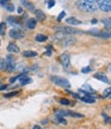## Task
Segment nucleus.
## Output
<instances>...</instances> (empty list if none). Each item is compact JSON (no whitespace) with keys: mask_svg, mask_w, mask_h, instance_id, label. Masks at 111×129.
<instances>
[{"mask_svg":"<svg viewBox=\"0 0 111 129\" xmlns=\"http://www.w3.org/2000/svg\"><path fill=\"white\" fill-rule=\"evenodd\" d=\"M76 6L77 8L82 10V11H86V13H91V11H96L98 7L96 6L94 3H91L86 0H78L76 2Z\"/></svg>","mask_w":111,"mask_h":129,"instance_id":"f257e3e1","label":"nucleus"},{"mask_svg":"<svg viewBox=\"0 0 111 129\" xmlns=\"http://www.w3.org/2000/svg\"><path fill=\"white\" fill-rule=\"evenodd\" d=\"M51 81L53 84H56L57 86H60V87H62V88H66V89L70 88V83H69V81L67 79H65V77L58 76H52L51 77Z\"/></svg>","mask_w":111,"mask_h":129,"instance_id":"f03ea898","label":"nucleus"},{"mask_svg":"<svg viewBox=\"0 0 111 129\" xmlns=\"http://www.w3.org/2000/svg\"><path fill=\"white\" fill-rule=\"evenodd\" d=\"M56 31L61 32V33H65V34H79V33H81V31H80V30L71 28V27H66V26L57 27Z\"/></svg>","mask_w":111,"mask_h":129,"instance_id":"7ed1b4c3","label":"nucleus"},{"mask_svg":"<svg viewBox=\"0 0 111 129\" xmlns=\"http://www.w3.org/2000/svg\"><path fill=\"white\" fill-rule=\"evenodd\" d=\"M98 7L105 13L111 11V0H98Z\"/></svg>","mask_w":111,"mask_h":129,"instance_id":"20e7f679","label":"nucleus"},{"mask_svg":"<svg viewBox=\"0 0 111 129\" xmlns=\"http://www.w3.org/2000/svg\"><path fill=\"white\" fill-rule=\"evenodd\" d=\"M60 61L65 68H68L69 66H70V56H69L67 53H64V54L61 55Z\"/></svg>","mask_w":111,"mask_h":129,"instance_id":"39448f33","label":"nucleus"},{"mask_svg":"<svg viewBox=\"0 0 111 129\" xmlns=\"http://www.w3.org/2000/svg\"><path fill=\"white\" fill-rule=\"evenodd\" d=\"M9 36L11 38H14V39H20V38H22L24 36V33H23L21 30L14 28V29H11L9 31Z\"/></svg>","mask_w":111,"mask_h":129,"instance_id":"423d86ee","label":"nucleus"},{"mask_svg":"<svg viewBox=\"0 0 111 129\" xmlns=\"http://www.w3.org/2000/svg\"><path fill=\"white\" fill-rule=\"evenodd\" d=\"M6 21H7V23H9V24L13 26H21L22 25L21 19L18 17H8L6 19Z\"/></svg>","mask_w":111,"mask_h":129,"instance_id":"0eeeda50","label":"nucleus"},{"mask_svg":"<svg viewBox=\"0 0 111 129\" xmlns=\"http://www.w3.org/2000/svg\"><path fill=\"white\" fill-rule=\"evenodd\" d=\"M6 61H7V63H8V71L13 72V70L16 69V64H14V60H13V56L8 55V56L6 57Z\"/></svg>","mask_w":111,"mask_h":129,"instance_id":"6e6552de","label":"nucleus"},{"mask_svg":"<svg viewBox=\"0 0 111 129\" xmlns=\"http://www.w3.org/2000/svg\"><path fill=\"white\" fill-rule=\"evenodd\" d=\"M20 84L22 86H24V85H27V84H30V83H32V79L31 77H28L26 76V73H22V75H20Z\"/></svg>","mask_w":111,"mask_h":129,"instance_id":"1a4fd4ad","label":"nucleus"},{"mask_svg":"<svg viewBox=\"0 0 111 129\" xmlns=\"http://www.w3.org/2000/svg\"><path fill=\"white\" fill-rule=\"evenodd\" d=\"M7 51L10 53H19L20 52V49H19V46L13 44V42H10V44L7 46Z\"/></svg>","mask_w":111,"mask_h":129,"instance_id":"9d476101","label":"nucleus"},{"mask_svg":"<svg viewBox=\"0 0 111 129\" xmlns=\"http://www.w3.org/2000/svg\"><path fill=\"white\" fill-rule=\"evenodd\" d=\"M94 76L96 77V79H98L99 81L103 82V83H106V84H108V83H109V81H108V79H107V76H106L105 75H103V73H101V72L96 73V75H95Z\"/></svg>","mask_w":111,"mask_h":129,"instance_id":"9b49d317","label":"nucleus"},{"mask_svg":"<svg viewBox=\"0 0 111 129\" xmlns=\"http://www.w3.org/2000/svg\"><path fill=\"white\" fill-rule=\"evenodd\" d=\"M35 15H36V19L38 21H44L45 20V15L42 10H40V9H36L35 10Z\"/></svg>","mask_w":111,"mask_h":129,"instance_id":"f8f14e48","label":"nucleus"},{"mask_svg":"<svg viewBox=\"0 0 111 129\" xmlns=\"http://www.w3.org/2000/svg\"><path fill=\"white\" fill-rule=\"evenodd\" d=\"M79 99L83 101V102H86V103H94L95 102V98L91 95L90 96H82V97H79Z\"/></svg>","mask_w":111,"mask_h":129,"instance_id":"ddd939ff","label":"nucleus"},{"mask_svg":"<svg viewBox=\"0 0 111 129\" xmlns=\"http://www.w3.org/2000/svg\"><path fill=\"white\" fill-rule=\"evenodd\" d=\"M66 23H68L69 25H79V24H81V22H80L79 20H77V19H75L74 17L68 18L66 20Z\"/></svg>","mask_w":111,"mask_h":129,"instance_id":"4468645a","label":"nucleus"},{"mask_svg":"<svg viewBox=\"0 0 111 129\" xmlns=\"http://www.w3.org/2000/svg\"><path fill=\"white\" fill-rule=\"evenodd\" d=\"M37 21L35 20V19H33V18H31V19H29L28 21H27V27H28L29 29H34L36 27V23Z\"/></svg>","mask_w":111,"mask_h":129,"instance_id":"2eb2a0df","label":"nucleus"},{"mask_svg":"<svg viewBox=\"0 0 111 129\" xmlns=\"http://www.w3.org/2000/svg\"><path fill=\"white\" fill-rule=\"evenodd\" d=\"M21 2L23 3V5H24L27 9H29V10H34V5L29 1V0H21Z\"/></svg>","mask_w":111,"mask_h":129,"instance_id":"dca6fc26","label":"nucleus"},{"mask_svg":"<svg viewBox=\"0 0 111 129\" xmlns=\"http://www.w3.org/2000/svg\"><path fill=\"white\" fill-rule=\"evenodd\" d=\"M23 56L27 58H34L37 56V53L34 51H25V52H23Z\"/></svg>","mask_w":111,"mask_h":129,"instance_id":"f3484780","label":"nucleus"},{"mask_svg":"<svg viewBox=\"0 0 111 129\" xmlns=\"http://www.w3.org/2000/svg\"><path fill=\"white\" fill-rule=\"evenodd\" d=\"M81 90H83V91H85V92H87V93H95V90L91 88L90 85H87V84H85V85H83Z\"/></svg>","mask_w":111,"mask_h":129,"instance_id":"a211bd4d","label":"nucleus"},{"mask_svg":"<svg viewBox=\"0 0 111 129\" xmlns=\"http://www.w3.org/2000/svg\"><path fill=\"white\" fill-rule=\"evenodd\" d=\"M35 39H36V41L43 42V41H45L47 39V36H45V35H43V34H37L35 36Z\"/></svg>","mask_w":111,"mask_h":129,"instance_id":"6ab92c4d","label":"nucleus"},{"mask_svg":"<svg viewBox=\"0 0 111 129\" xmlns=\"http://www.w3.org/2000/svg\"><path fill=\"white\" fill-rule=\"evenodd\" d=\"M67 114H68V116L73 117V118H83V115H81V114H78V113L71 112V111H67Z\"/></svg>","mask_w":111,"mask_h":129,"instance_id":"aec40b11","label":"nucleus"},{"mask_svg":"<svg viewBox=\"0 0 111 129\" xmlns=\"http://www.w3.org/2000/svg\"><path fill=\"white\" fill-rule=\"evenodd\" d=\"M5 30H6V23L4 22L0 23V35H4Z\"/></svg>","mask_w":111,"mask_h":129,"instance_id":"412c9836","label":"nucleus"},{"mask_svg":"<svg viewBox=\"0 0 111 129\" xmlns=\"http://www.w3.org/2000/svg\"><path fill=\"white\" fill-rule=\"evenodd\" d=\"M18 94H19V92H18V91H14V92L6 93V94H4V96H3V97H5V98H10V97H14V96H17Z\"/></svg>","mask_w":111,"mask_h":129,"instance_id":"4be33fe9","label":"nucleus"},{"mask_svg":"<svg viewBox=\"0 0 111 129\" xmlns=\"http://www.w3.org/2000/svg\"><path fill=\"white\" fill-rule=\"evenodd\" d=\"M102 23L104 24L106 27H108V28H110L111 27V19H103L102 20Z\"/></svg>","mask_w":111,"mask_h":129,"instance_id":"5701e85b","label":"nucleus"},{"mask_svg":"<svg viewBox=\"0 0 111 129\" xmlns=\"http://www.w3.org/2000/svg\"><path fill=\"white\" fill-rule=\"evenodd\" d=\"M4 7L6 8V10L10 11V13H13V11L14 10V5H13V4H10V3H7V4H6Z\"/></svg>","mask_w":111,"mask_h":129,"instance_id":"b1692460","label":"nucleus"},{"mask_svg":"<svg viewBox=\"0 0 111 129\" xmlns=\"http://www.w3.org/2000/svg\"><path fill=\"white\" fill-rule=\"evenodd\" d=\"M110 94H111V87H110V88H107L105 91H104V93H103L104 97H108Z\"/></svg>","mask_w":111,"mask_h":129,"instance_id":"393cba45","label":"nucleus"},{"mask_svg":"<svg viewBox=\"0 0 111 129\" xmlns=\"http://www.w3.org/2000/svg\"><path fill=\"white\" fill-rule=\"evenodd\" d=\"M60 103H61V104H63V105H69V104H70V101H69L68 99H64V98H62V99H60Z\"/></svg>","mask_w":111,"mask_h":129,"instance_id":"a878e982","label":"nucleus"},{"mask_svg":"<svg viewBox=\"0 0 111 129\" xmlns=\"http://www.w3.org/2000/svg\"><path fill=\"white\" fill-rule=\"evenodd\" d=\"M90 71H91V68L90 67V66H86V67H83L81 69V72L82 73H89Z\"/></svg>","mask_w":111,"mask_h":129,"instance_id":"bb28decb","label":"nucleus"},{"mask_svg":"<svg viewBox=\"0 0 111 129\" xmlns=\"http://www.w3.org/2000/svg\"><path fill=\"white\" fill-rule=\"evenodd\" d=\"M57 121H58L59 123H61V124H64V125H66V124H67V121L65 120L64 118H61V117H58V119H57Z\"/></svg>","mask_w":111,"mask_h":129,"instance_id":"cd10ccee","label":"nucleus"},{"mask_svg":"<svg viewBox=\"0 0 111 129\" xmlns=\"http://www.w3.org/2000/svg\"><path fill=\"white\" fill-rule=\"evenodd\" d=\"M53 5H55V0H48V1H47V6L49 7V8H52Z\"/></svg>","mask_w":111,"mask_h":129,"instance_id":"c85d7f7f","label":"nucleus"},{"mask_svg":"<svg viewBox=\"0 0 111 129\" xmlns=\"http://www.w3.org/2000/svg\"><path fill=\"white\" fill-rule=\"evenodd\" d=\"M10 1V0H0V5H2V6H5L7 3H8Z\"/></svg>","mask_w":111,"mask_h":129,"instance_id":"c756f323","label":"nucleus"},{"mask_svg":"<svg viewBox=\"0 0 111 129\" xmlns=\"http://www.w3.org/2000/svg\"><path fill=\"white\" fill-rule=\"evenodd\" d=\"M65 15H66V13H65V11H62V13H61L60 14V15H59V17H58V21L60 22L61 20H62V19L65 17Z\"/></svg>","mask_w":111,"mask_h":129,"instance_id":"7c9ffc66","label":"nucleus"},{"mask_svg":"<svg viewBox=\"0 0 111 129\" xmlns=\"http://www.w3.org/2000/svg\"><path fill=\"white\" fill-rule=\"evenodd\" d=\"M46 123H48V119H47V120L45 119V120H43L42 122H41V124H42V125H45V124H46Z\"/></svg>","mask_w":111,"mask_h":129,"instance_id":"2f4dec72","label":"nucleus"},{"mask_svg":"<svg viewBox=\"0 0 111 129\" xmlns=\"http://www.w3.org/2000/svg\"><path fill=\"white\" fill-rule=\"evenodd\" d=\"M7 88V86H1V87H0V90H5Z\"/></svg>","mask_w":111,"mask_h":129,"instance_id":"473e14b6","label":"nucleus"},{"mask_svg":"<svg viewBox=\"0 0 111 129\" xmlns=\"http://www.w3.org/2000/svg\"><path fill=\"white\" fill-rule=\"evenodd\" d=\"M33 129H40V127H39V126H38V125H35V126H34V127H33Z\"/></svg>","mask_w":111,"mask_h":129,"instance_id":"72a5a7b5","label":"nucleus"},{"mask_svg":"<svg viewBox=\"0 0 111 129\" xmlns=\"http://www.w3.org/2000/svg\"><path fill=\"white\" fill-rule=\"evenodd\" d=\"M86 1H90V2H91V3H94V2H96V1L98 2V0H86Z\"/></svg>","mask_w":111,"mask_h":129,"instance_id":"f704fd0d","label":"nucleus"},{"mask_svg":"<svg viewBox=\"0 0 111 129\" xmlns=\"http://www.w3.org/2000/svg\"><path fill=\"white\" fill-rule=\"evenodd\" d=\"M22 11H23V10H22V8H21V7H19V9H18V13H19V14H21Z\"/></svg>","mask_w":111,"mask_h":129,"instance_id":"c9c22d12","label":"nucleus"},{"mask_svg":"<svg viewBox=\"0 0 111 129\" xmlns=\"http://www.w3.org/2000/svg\"><path fill=\"white\" fill-rule=\"evenodd\" d=\"M91 23H93V24H96V23H97V21H96V20H93V21H91Z\"/></svg>","mask_w":111,"mask_h":129,"instance_id":"e433bc0d","label":"nucleus"},{"mask_svg":"<svg viewBox=\"0 0 111 129\" xmlns=\"http://www.w3.org/2000/svg\"><path fill=\"white\" fill-rule=\"evenodd\" d=\"M108 98H111V94H110V95L108 96Z\"/></svg>","mask_w":111,"mask_h":129,"instance_id":"4c0bfd02","label":"nucleus"},{"mask_svg":"<svg viewBox=\"0 0 111 129\" xmlns=\"http://www.w3.org/2000/svg\"><path fill=\"white\" fill-rule=\"evenodd\" d=\"M0 87H1V84H0Z\"/></svg>","mask_w":111,"mask_h":129,"instance_id":"58836bf2","label":"nucleus"},{"mask_svg":"<svg viewBox=\"0 0 111 129\" xmlns=\"http://www.w3.org/2000/svg\"><path fill=\"white\" fill-rule=\"evenodd\" d=\"M0 44H1V42H0Z\"/></svg>","mask_w":111,"mask_h":129,"instance_id":"ea45409f","label":"nucleus"}]
</instances>
